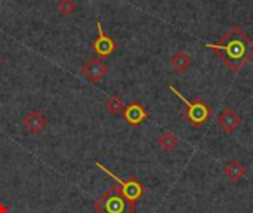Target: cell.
<instances>
[{
	"label": "cell",
	"mask_w": 253,
	"mask_h": 213,
	"mask_svg": "<svg viewBox=\"0 0 253 213\" xmlns=\"http://www.w3.org/2000/svg\"><path fill=\"white\" fill-rule=\"evenodd\" d=\"M179 141L176 138L175 133H172L170 130H165L159 138H157V145L160 147V150H163L165 153H170L172 150H175L178 147Z\"/></svg>",
	"instance_id": "obj_12"
},
{
	"label": "cell",
	"mask_w": 253,
	"mask_h": 213,
	"mask_svg": "<svg viewBox=\"0 0 253 213\" xmlns=\"http://www.w3.org/2000/svg\"><path fill=\"white\" fill-rule=\"evenodd\" d=\"M135 206V203L126 199L117 184L110 187L95 203L98 213H133Z\"/></svg>",
	"instance_id": "obj_3"
},
{
	"label": "cell",
	"mask_w": 253,
	"mask_h": 213,
	"mask_svg": "<svg viewBox=\"0 0 253 213\" xmlns=\"http://www.w3.org/2000/svg\"><path fill=\"white\" fill-rule=\"evenodd\" d=\"M168 87H169V90H170L172 93L176 95V98H179V99L182 101V104L185 105V108H184V111H182V116H184V119H185L188 123H191L194 128L200 129V128H203V126L212 119L213 110H212L203 99L196 98V99L190 101V99L185 98L173 85H169Z\"/></svg>",
	"instance_id": "obj_2"
},
{
	"label": "cell",
	"mask_w": 253,
	"mask_h": 213,
	"mask_svg": "<svg viewBox=\"0 0 253 213\" xmlns=\"http://www.w3.org/2000/svg\"><path fill=\"white\" fill-rule=\"evenodd\" d=\"M224 175L231 181V182H239L245 178L246 175V166L239 160V159H233L231 162H228L224 166Z\"/></svg>",
	"instance_id": "obj_10"
},
{
	"label": "cell",
	"mask_w": 253,
	"mask_h": 213,
	"mask_svg": "<svg viewBox=\"0 0 253 213\" xmlns=\"http://www.w3.org/2000/svg\"><path fill=\"white\" fill-rule=\"evenodd\" d=\"M0 213H9V211H7V208L3 205V203H0Z\"/></svg>",
	"instance_id": "obj_15"
},
{
	"label": "cell",
	"mask_w": 253,
	"mask_h": 213,
	"mask_svg": "<svg viewBox=\"0 0 253 213\" xmlns=\"http://www.w3.org/2000/svg\"><path fill=\"white\" fill-rule=\"evenodd\" d=\"M105 110H107V113L111 114V116H119V114H122L123 110H125V102H123L122 96H119V95H111V96L107 99V102H105Z\"/></svg>",
	"instance_id": "obj_13"
},
{
	"label": "cell",
	"mask_w": 253,
	"mask_h": 213,
	"mask_svg": "<svg viewBox=\"0 0 253 213\" xmlns=\"http://www.w3.org/2000/svg\"><path fill=\"white\" fill-rule=\"evenodd\" d=\"M82 74L96 85L108 74V65L99 58H90L82 65Z\"/></svg>",
	"instance_id": "obj_6"
},
{
	"label": "cell",
	"mask_w": 253,
	"mask_h": 213,
	"mask_svg": "<svg viewBox=\"0 0 253 213\" xmlns=\"http://www.w3.org/2000/svg\"><path fill=\"white\" fill-rule=\"evenodd\" d=\"M24 128L31 132V133H39L46 128V119L44 116L39 111V110H33L31 113H28L24 120H22Z\"/></svg>",
	"instance_id": "obj_9"
},
{
	"label": "cell",
	"mask_w": 253,
	"mask_h": 213,
	"mask_svg": "<svg viewBox=\"0 0 253 213\" xmlns=\"http://www.w3.org/2000/svg\"><path fill=\"white\" fill-rule=\"evenodd\" d=\"M95 165H96L102 172H105L110 178H113V179L117 182V185L120 187V191H122V193L126 196V199L130 200L132 203L136 205V202H138L139 199H142V196L145 194V187H144L142 182H141L139 179H136L135 176H129L127 179H122V178H119L117 175H114L110 169H107L101 162H95Z\"/></svg>",
	"instance_id": "obj_4"
},
{
	"label": "cell",
	"mask_w": 253,
	"mask_h": 213,
	"mask_svg": "<svg viewBox=\"0 0 253 213\" xmlns=\"http://www.w3.org/2000/svg\"><path fill=\"white\" fill-rule=\"evenodd\" d=\"M3 64V59H1V56H0V65Z\"/></svg>",
	"instance_id": "obj_16"
},
{
	"label": "cell",
	"mask_w": 253,
	"mask_h": 213,
	"mask_svg": "<svg viewBox=\"0 0 253 213\" xmlns=\"http://www.w3.org/2000/svg\"><path fill=\"white\" fill-rule=\"evenodd\" d=\"M231 71H242L253 59V40L240 28L231 27L218 42L205 43Z\"/></svg>",
	"instance_id": "obj_1"
},
{
	"label": "cell",
	"mask_w": 253,
	"mask_h": 213,
	"mask_svg": "<svg viewBox=\"0 0 253 213\" xmlns=\"http://www.w3.org/2000/svg\"><path fill=\"white\" fill-rule=\"evenodd\" d=\"M242 122H243V119H242V117L236 113V110H233L231 107L225 108V110L219 114V117H218V125H219V128L222 129V132L227 133V135H230V133H233L234 130H237V129L240 128Z\"/></svg>",
	"instance_id": "obj_8"
},
{
	"label": "cell",
	"mask_w": 253,
	"mask_h": 213,
	"mask_svg": "<svg viewBox=\"0 0 253 213\" xmlns=\"http://www.w3.org/2000/svg\"><path fill=\"white\" fill-rule=\"evenodd\" d=\"M123 119L126 120L127 125L136 128L139 125H142L147 119H148V111L145 110V107L141 102H130L129 105H125V110L122 113Z\"/></svg>",
	"instance_id": "obj_7"
},
{
	"label": "cell",
	"mask_w": 253,
	"mask_h": 213,
	"mask_svg": "<svg viewBox=\"0 0 253 213\" xmlns=\"http://www.w3.org/2000/svg\"><path fill=\"white\" fill-rule=\"evenodd\" d=\"M96 31H98V36L96 39L92 42V50L101 56V58H107L110 56L114 50H116V42L113 40V37L107 36L102 30V22L98 21L96 22Z\"/></svg>",
	"instance_id": "obj_5"
},
{
	"label": "cell",
	"mask_w": 253,
	"mask_h": 213,
	"mask_svg": "<svg viewBox=\"0 0 253 213\" xmlns=\"http://www.w3.org/2000/svg\"><path fill=\"white\" fill-rule=\"evenodd\" d=\"M170 65H172V68H173L175 71H178V73H185V71H188L190 67H191V58H190V55H188L187 52L178 50V52H175V53L172 55V58H170Z\"/></svg>",
	"instance_id": "obj_11"
},
{
	"label": "cell",
	"mask_w": 253,
	"mask_h": 213,
	"mask_svg": "<svg viewBox=\"0 0 253 213\" xmlns=\"http://www.w3.org/2000/svg\"><path fill=\"white\" fill-rule=\"evenodd\" d=\"M58 9L62 15H71L77 9V3L76 0H59Z\"/></svg>",
	"instance_id": "obj_14"
}]
</instances>
